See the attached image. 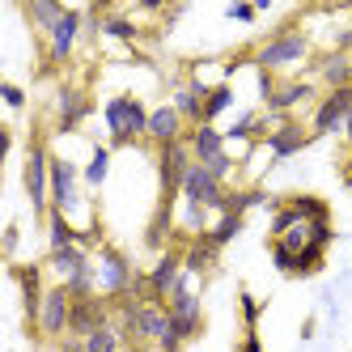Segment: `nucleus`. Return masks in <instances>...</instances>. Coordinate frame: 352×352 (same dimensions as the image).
I'll list each match as a JSON object with an SVG mask.
<instances>
[{"mask_svg":"<svg viewBox=\"0 0 352 352\" xmlns=\"http://www.w3.org/2000/svg\"><path fill=\"white\" fill-rule=\"evenodd\" d=\"M102 119L111 128V148H128L136 140H148V111H144L140 98H132V94L111 98V102L102 107Z\"/></svg>","mask_w":352,"mask_h":352,"instance_id":"f257e3e1","label":"nucleus"},{"mask_svg":"<svg viewBox=\"0 0 352 352\" xmlns=\"http://www.w3.org/2000/svg\"><path fill=\"white\" fill-rule=\"evenodd\" d=\"M306 56H310V34L297 30V26H285V30H276L250 60H255L259 72H280V68L306 60Z\"/></svg>","mask_w":352,"mask_h":352,"instance_id":"f03ea898","label":"nucleus"},{"mask_svg":"<svg viewBox=\"0 0 352 352\" xmlns=\"http://www.w3.org/2000/svg\"><path fill=\"white\" fill-rule=\"evenodd\" d=\"M94 276H98V297H107V301L128 297L132 285H136V272H132L128 255H123V250H115V246H98Z\"/></svg>","mask_w":352,"mask_h":352,"instance_id":"7ed1b4c3","label":"nucleus"},{"mask_svg":"<svg viewBox=\"0 0 352 352\" xmlns=\"http://www.w3.org/2000/svg\"><path fill=\"white\" fill-rule=\"evenodd\" d=\"M26 195L34 204V217H52V153L43 140H30L26 153Z\"/></svg>","mask_w":352,"mask_h":352,"instance_id":"20e7f679","label":"nucleus"},{"mask_svg":"<svg viewBox=\"0 0 352 352\" xmlns=\"http://www.w3.org/2000/svg\"><path fill=\"white\" fill-rule=\"evenodd\" d=\"M183 199H191V204L208 208V212H217V217L230 208V191H225V183L217 179L208 166H199V162L187 170V179H183Z\"/></svg>","mask_w":352,"mask_h":352,"instance_id":"39448f33","label":"nucleus"},{"mask_svg":"<svg viewBox=\"0 0 352 352\" xmlns=\"http://www.w3.org/2000/svg\"><path fill=\"white\" fill-rule=\"evenodd\" d=\"M191 166H195V157H191V144H187V140L157 148V174H162V204H174V195L183 191V179H187V170H191Z\"/></svg>","mask_w":352,"mask_h":352,"instance_id":"423d86ee","label":"nucleus"},{"mask_svg":"<svg viewBox=\"0 0 352 352\" xmlns=\"http://www.w3.org/2000/svg\"><path fill=\"white\" fill-rule=\"evenodd\" d=\"M352 119V85L348 89H327L314 107V119H310V136H331V132H344Z\"/></svg>","mask_w":352,"mask_h":352,"instance_id":"0eeeda50","label":"nucleus"},{"mask_svg":"<svg viewBox=\"0 0 352 352\" xmlns=\"http://www.w3.org/2000/svg\"><path fill=\"white\" fill-rule=\"evenodd\" d=\"M85 13L81 9H68L64 17H60V26L47 34V72H52L56 64H68L72 60V52H77V43H81V30H85Z\"/></svg>","mask_w":352,"mask_h":352,"instance_id":"6e6552de","label":"nucleus"},{"mask_svg":"<svg viewBox=\"0 0 352 352\" xmlns=\"http://www.w3.org/2000/svg\"><path fill=\"white\" fill-rule=\"evenodd\" d=\"M68 327H72V297H68L64 285H52V289H47V297H43L38 336L52 340V344H60V340L68 336Z\"/></svg>","mask_w":352,"mask_h":352,"instance_id":"1a4fd4ad","label":"nucleus"},{"mask_svg":"<svg viewBox=\"0 0 352 352\" xmlns=\"http://www.w3.org/2000/svg\"><path fill=\"white\" fill-rule=\"evenodd\" d=\"M13 272V280H17V289H21V310H26V327L38 336V314H43V297H47V289H43V267L38 263H26V267H9Z\"/></svg>","mask_w":352,"mask_h":352,"instance_id":"9d476101","label":"nucleus"},{"mask_svg":"<svg viewBox=\"0 0 352 352\" xmlns=\"http://www.w3.org/2000/svg\"><path fill=\"white\" fill-rule=\"evenodd\" d=\"M187 119L174 111L170 102H162V107H153L148 111V140H153L157 148H166V144H179V140H187Z\"/></svg>","mask_w":352,"mask_h":352,"instance_id":"9b49d317","label":"nucleus"},{"mask_svg":"<svg viewBox=\"0 0 352 352\" xmlns=\"http://www.w3.org/2000/svg\"><path fill=\"white\" fill-rule=\"evenodd\" d=\"M56 132H77L85 115H89V98L77 89V85H60V98H56Z\"/></svg>","mask_w":352,"mask_h":352,"instance_id":"f8f14e48","label":"nucleus"},{"mask_svg":"<svg viewBox=\"0 0 352 352\" xmlns=\"http://www.w3.org/2000/svg\"><path fill=\"white\" fill-rule=\"evenodd\" d=\"M77 204V166L52 157V212H68Z\"/></svg>","mask_w":352,"mask_h":352,"instance_id":"ddd939ff","label":"nucleus"},{"mask_svg":"<svg viewBox=\"0 0 352 352\" xmlns=\"http://www.w3.org/2000/svg\"><path fill=\"white\" fill-rule=\"evenodd\" d=\"M314 102V85L310 81H276V89L267 94V111L276 115H293V107Z\"/></svg>","mask_w":352,"mask_h":352,"instance_id":"4468645a","label":"nucleus"},{"mask_svg":"<svg viewBox=\"0 0 352 352\" xmlns=\"http://www.w3.org/2000/svg\"><path fill=\"white\" fill-rule=\"evenodd\" d=\"M187 144H191V157L199 166H208V162H217L225 153V132H217L212 123H199V128L187 132Z\"/></svg>","mask_w":352,"mask_h":352,"instance_id":"2eb2a0df","label":"nucleus"},{"mask_svg":"<svg viewBox=\"0 0 352 352\" xmlns=\"http://www.w3.org/2000/svg\"><path fill=\"white\" fill-rule=\"evenodd\" d=\"M314 136H310V128L306 123H289V128H280V132H272L267 140H263V148L272 157H293V153H301Z\"/></svg>","mask_w":352,"mask_h":352,"instance_id":"dca6fc26","label":"nucleus"},{"mask_svg":"<svg viewBox=\"0 0 352 352\" xmlns=\"http://www.w3.org/2000/svg\"><path fill=\"white\" fill-rule=\"evenodd\" d=\"M314 72H318V81H322L327 89H348V85H352V64H348L344 52L318 56V60H314Z\"/></svg>","mask_w":352,"mask_h":352,"instance_id":"f3484780","label":"nucleus"},{"mask_svg":"<svg viewBox=\"0 0 352 352\" xmlns=\"http://www.w3.org/2000/svg\"><path fill=\"white\" fill-rule=\"evenodd\" d=\"M217 255H221V246H212L208 234L204 238H187V246H183V267L191 276H204V272L217 267Z\"/></svg>","mask_w":352,"mask_h":352,"instance_id":"a211bd4d","label":"nucleus"},{"mask_svg":"<svg viewBox=\"0 0 352 352\" xmlns=\"http://www.w3.org/2000/svg\"><path fill=\"white\" fill-rule=\"evenodd\" d=\"M68 246H81V234L68 225V212H52L47 217V255L68 250Z\"/></svg>","mask_w":352,"mask_h":352,"instance_id":"6ab92c4d","label":"nucleus"},{"mask_svg":"<svg viewBox=\"0 0 352 352\" xmlns=\"http://www.w3.org/2000/svg\"><path fill=\"white\" fill-rule=\"evenodd\" d=\"M47 267H52L60 276V285L68 280V276H77L89 267V250L85 246H68V250H56V255H47Z\"/></svg>","mask_w":352,"mask_h":352,"instance_id":"aec40b11","label":"nucleus"},{"mask_svg":"<svg viewBox=\"0 0 352 352\" xmlns=\"http://www.w3.org/2000/svg\"><path fill=\"white\" fill-rule=\"evenodd\" d=\"M64 13H68V9L60 5V0H34V5H26V17L34 21L43 34H52V30L60 26V17H64Z\"/></svg>","mask_w":352,"mask_h":352,"instance_id":"412c9836","label":"nucleus"},{"mask_svg":"<svg viewBox=\"0 0 352 352\" xmlns=\"http://www.w3.org/2000/svg\"><path fill=\"white\" fill-rule=\"evenodd\" d=\"M242 225H246V217H242V212H221V217L212 221V230H208L212 246H230V242L242 234Z\"/></svg>","mask_w":352,"mask_h":352,"instance_id":"4be33fe9","label":"nucleus"},{"mask_svg":"<svg viewBox=\"0 0 352 352\" xmlns=\"http://www.w3.org/2000/svg\"><path fill=\"white\" fill-rule=\"evenodd\" d=\"M85 352H128V336L111 322V327H102V331H94L85 340Z\"/></svg>","mask_w":352,"mask_h":352,"instance_id":"5701e85b","label":"nucleus"},{"mask_svg":"<svg viewBox=\"0 0 352 352\" xmlns=\"http://www.w3.org/2000/svg\"><path fill=\"white\" fill-rule=\"evenodd\" d=\"M98 34H107V38H119V43H136L140 38V26L132 17H123V13H107L102 17V30Z\"/></svg>","mask_w":352,"mask_h":352,"instance_id":"b1692460","label":"nucleus"},{"mask_svg":"<svg viewBox=\"0 0 352 352\" xmlns=\"http://www.w3.org/2000/svg\"><path fill=\"white\" fill-rule=\"evenodd\" d=\"M289 204L297 208L301 221H331V204L322 195H289Z\"/></svg>","mask_w":352,"mask_h":352,"instance_id":"393cba45","label":"nucleus"},{"mask_svg":"<svg viewBox=\"0 0 352 352\" xmlns=\"http://www.w3.org/2000/svg\"><path fill=\"white\" fill-rule=\"evenodd\" d=\"M107 170H111V144H94V157L85 166V187H102L107 183Z\"/></svg>","mask_w":352,"mask_h":352,"instance_id":"a878e982","label":"nucleus"},{"mask_svg":"<svg viewBox=\"0 0 352 352\" xmlns=\"http://www.w3.org/2000/svg\"><path fill=\"white\" fill-rule=\"evenodd\" d=\"M230 107H234V89H230V81L212 85V89H208V98H204V123H212L217 115H225Z\"/></svg>","mask_w":352,"mask_h":352,"instance_id":"bb28decb","label":"nucleus"},{"mask_svg":"<svg viewBox=\"0 0 352 352\" xmlns=\"http://www.w3.org/2000/svg\"><path fill=\"white\" fill-rule=\"evenodd\" d=\"M322 259H327V250L306 246V250H301V255L293 259V276H314V272H322Z\"/></svg>","mask_w":352,"mask_h":352,"instance_id":"cd10ccee","label":"nucleus"},{"mask_svg":"<svg viewBox=\"0 0 352 352\" xmlns=\"http://www.w3.org/2000/svg\"><path fill=\"white\" fill-rule=\"evenodd\" d=\"M238 310H242V327H246V331H255V327H259V301L250 297L246 289H242V297H238Z\"/></svg>","mask_w":352,"mask_h":352,"instance_id":"c85d7f7f","label":"nucleus"},{"mask_svg":"<svg viewBox=\"0 0 352 352\" xmlns=\"http://www.w3.org/2000/svg\"><path fill=\"white\" fill-rule=\"evenodd\" d=\"M331 238H336V230H331V221H310V246L327 250V246H331Z\"/></svg>","mask_w":352,"mask_h":352,"instance_id":"c756f323","label":"nucleus"},{"mask_svg":"<svg viewBox=\"0 0 352 352\" xmlns=\"http://www.w3.org/2000/svg\"><path fill=\"white\" fill-rule=\"evenodd\" d=\"M293 259H297V255H293V250H285V246H276V242H272V263H276V267H280L285 276H293Z\"/></svg>","mask_w":352,"mask_h":352,"instance_id":"7c9ffc66","label":"nucleus"},{"mask_svg":"<svg viewBox=\"0 0 352 352\" xmlns=\"http://www.w3.org/2000/svg\"><path fill=\"white\" fill-rule=\"evenodd\" d=\"M208 170H212V174H217V179L225 183V179H230V174H234V157H230V153H221L217 162H208Z\"/></svg>","mask_w":352,"mask_h":352,"instance_id":"2f4dec72","label":"nucleus"},{"mask_svg":"<svg viewBox=\"0 0 352 352\" xmlns=\"http://www.w3.org/2000/svg\"><path fill=\"white\" fill-rule=\"evenodd\" d=\"M0 94H5V102H9L13 111H21V107H26V94H21L17 85H9V81H5V85H0Z\"/></svg>","mask_w":352,"mask_h":352,"instance_id":"473e14b6","label":"nucleus"},{"mask_svg":"<svg viewBox=\"0 0 352 352\" xmlns=\"http://www.w3.org/2000/svg\"><path fill=\"white\" fill-rule=\"evenodd\" d=\"M56 348H60V352H85V340H77V336H64Z\"/></svg>","mask_w":352,"mask_h":352,"instance_id":"72a5a7b5","label":"nucleus"},{"mask_svg":"<svg viewBox=\"0 0 352 352\" xmlns=\"http://www.w3.org/2000/svg\"><path fill=\"white\" fill-rule=\"evenodd\" d=\"M242 352H263V344H259V331H246V336H242Z\"/></svg>","mask_w":352,"mask_h":352,"instance_id":"f704fd0d","label":"nucleus"},{"mask_svg":"<svg viewBox=\"0 0 352 352\" xmlns=\"http://www.w3.org/2000/svg\"><path fill=\"white\" fill-rule=\"evenodd\" d=\"M230 17L234 21H250V17H255V9H250V5H230Z\"/></svg>","mask_w":352,"mask_h":352,"instance_id":"c9c22d12","label":"nucleus"},{"mask_svg":"<svg viewBox=\"0 0 352 352\" xmlns=\"http://www.w3.org/2000/svg\"><path fill=\"white\" fill-rule=\"evenodd\" d=\"M13 250H17V225H9V230H5V255L13 259Z\"/></svg>","mask_w":352,"mask_h":352,"instance_id":"e433bc0d","label":"nucleus"},{"mask_svg":"<svg viewBox=\"0 0 352 352\" xmlns=\"http://www.w3.org/2000/svg\"><path fill=\"white\" fill-rule=\"evenodd\" d=\"M47 352H60V348H56V344H47Z\"/></svg>","mask_w":352,"mask_h":352,"instance_id":"4c0bfd02","label":"nucleus"},{"mask_svg":"<svg viewBox=\"0 0 352 352\" xmlns=\"http://www.w3.org/2000/svg\"><path fill=\"white\" fill-rule=\"evenodd\" d=\"M348 64H352V52H348Z\"/></svg>","mask_w":352,"mask_h":352,"instance_id":"58836bf2","label":"nucleus"}]
</instances>
